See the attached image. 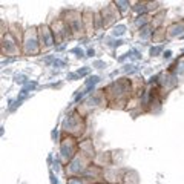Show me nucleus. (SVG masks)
<instances>
[{
	"instance_id": "obj_1",
	"label": "nucleus",
	"mask_w": 184,
	"mask_h": 184,
	"mask_svg": "<svg viewBox=\"0 0 184 184\" xmlns=\"http://www.w3.org/2000/svg\"><path fill=\"white\" fill-rule=\"evenodd\" d=\"M123 32H124V26H118V29L115 28V31H114V34H115V35L118 34V35H120V34H123Z\"/></svg>"
}]
</instances>
